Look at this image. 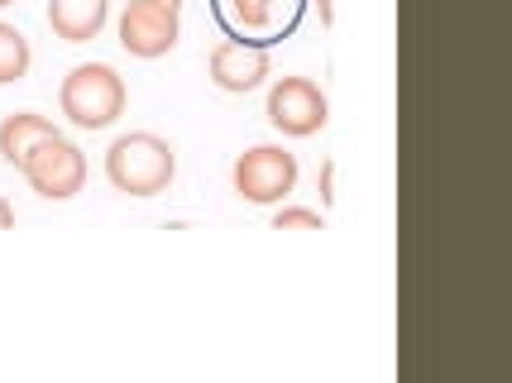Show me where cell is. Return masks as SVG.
<instances>
[{
    "mask_svg": "<svg viewBox=\"0 0 512 383\" xmlns=\"http://www.w3.org/2000/svg\"><path fill=\"white\" fill-rule=\"evenodd\" d=\"M173 178H178V154L168 139L149 135V130L120 135L106 149V182L125 197H158L173 187Z\"/></svg>",
    "mask_w": 512,
    "mask_h": 383,
    "instance_id": "obj_1",
    "label": "cell"
},
{
    "mask_svg": "<svg viewBox=\"0 0 512 383\" xmlns=\"http://www.w3.org/2000/svg\"><path fill=\"white\" fill-rule=\"evenodd\" d=\"M206 5H211V20L230 44L273 48L302 29L312 0H206Z\"/></svg>",
    "mask_w": 512,
    "mask_h": 383,
    "instance_id": "obj_2",
    "label": "cell"
},
{
    "mask_svg": "<svg viewBox=\"0 0 512 383\" xmlns=\"http://www.w3.org/2000/svg\"><path fill=\"white\" fill-rule=\"evenodd\" d=\"M125 77L111 63H77L58 87V106H63L67 125L77 130H111L115 120L125 115Z\"/></svg>",
    "mask_w": 512,
    "mask_h": 383,
    "instance_id": "obj_3",
    "label": "cell"
},
{
    "mask_svg": "<svg viewBox=\"0 0 512 383\" xmlns=\"http://www.w3.org/2000/svg\"><path fill=\"white\" fill-rule=\"evenodd\" d=\"M297 154L283 149V144H254L245 154L235 158V168H230V182H235V192L245 197L249 206H283L292 197V187H297Z\"/></svg>",
    "mask_w": 512,
    "mask_h": 383,
    "instance_id": "obj_4",
    "label": "cell"
},
{
    "mask_svg": "<svg viewBox=\"0 0 512 383\" xmlns=\"http://www.w3.org/2000/svg\"><path fill=\"white\" fill-rule=\"evenodd\" d=\"M268 125L278 130V135L288 139H312L326 130V120H331V101H326V91L316 87L312 77H278L273 87H268Z\"/></svg>",
    "mask_w": 512,
    "mask_h": 383,
    "instance_id": "obj_5",
    "label": "cell"
},
{
    "mask_svg": "<svg viewBox=\"0 0 512 383\" xmlns=\"http://www.w3.org/2000/svg\"><path fill=\"white\" fill-rule=\"evenodd\" d=\"M115 34H120V48H125L130 58L154 63V58H163V53L178 48L182 10L178 5H158V0H125Z\"/></svg>",
    "mask_w": 512,
    "mask_h": 383,
    "instance_id": "obj_6",
    "label": "cell"
},
{
    "mask_svg": "<svg viewBox=\"0 0 512 383\" xmlns=\"http://www.w3.org/2000/svg\"><path fill=\"white\" fill-rule=\"evenodd\" d=\"M20 173L39 197H48V202H72V197L87 187V154L67 135H58V139H44L34 154L24 158Z\"/></svg>",
    "mask_w": 512,
    "mask_h": 383,
    "instance_id": "obj_7",
    "label": "cell"
},
{
    "mask_svg": "<svg viewBox=\"0 0 512 383\" xmlns=\"http://www.w3.org/2000/svg\"><path fill=\"white\" fill-rule=\"evenodd\" d=\"M206 72H211V82L230 96H249V91H259L273 77V58H268V48H245V44H221L211 48V58H206Z\"/></svg>",
    "mask_w": 512,
    "mask_h": 383,
    "instance_id": "obj_8",
    "label": "cell"
},
{
    "mask_svg": "<svg viewBox=\"0 0 512 383\" xmlns=\"http://www.w3.org/2000/svg\"><path fill=\"white\" fill-rule=\"evenodd\" d=\"M111 20V0H48V29L63 44H91Z\"/></svg>",
    "mask_w": 512,
    "mask_h": 383,
    "instance_id": "obj_9",
    "label": "cell"
},
{
    "mask_svg": "<svg viewBox=\"0 0 512 383\" xmlns=\"http://www.w3.org/2000/svg\"><path fill=\"white\" fill-rule=\"evenodd\" d=\"M63 130L48 120V115H34V111H15L0 120V158L10 163V168H20L24 158L34 154L44 139H58Z\"/></svg>",
    "mask_w": 512,
    "mask_h": 383,
    "instance_id": "obj_10",
    "label": "cell"
},
{
    "mask_svg": "<svg viewBox=\"0 0 512 383\" xmlns=\"http://www.w3.org/2000/svg\"><path fill=\"white\" fill-rule=\"evenodd\" d=\"M29 63H34V48H29V39H24L15 24L0 20V87L20 82L24 72H29Z\"/></svg>",
    "mask_w": 512,
    "mask_h": 383,
    "instance_id": "obj_11",
    "label": "cell"
},
{
    "mask_svg": "<svg viewBox=\"0 0 512 383\" xmlns=\"http://www.w3.org/2000/svg\"><path fill=\"white\" fill-rule=\"evenodd\" d=\"M273 230H321V211H312V206H278L273 211Z\"/></svg>",
    "mask_w": 512,
    "mask_h": 383,
    "instance_id": "obj_12",
    "label": "cell"
},
{
    "mask_svg": "<svg viewBox=\"0 0 512 383\" xmlns=\"http://www.w3.org/2000/svg\"><path fill=\"white\" fill-rule=\"evenodd\" d=\"M316 187H321V202L331 206L335 202V163H331V158L321 163V178H316Z\"/></svg>",
    "mask_w": 512,
    "mask_h": 383,
    "instance_id": "obj_13",
    "label": "cell"
},
{
    "mask_svg": "<svg viewBox=\"0 0 512 383\" xmlns=\"http://www.w3.org/2000/svg\"><path fill=\"white\" fill-rule=\"evenodd\" d=\"M10 226H15V206L0 197V230H10Z\"/></svg>",
    "mask_w": 512,
    "mask_h": 383,
    "instance_id": "obj_14",
    "label": "cell"
},
{
    "mask_svg": "<svg viewBox=\"0 0 512 383\" xmlns=\"http://www.w3.org/2000/svg\"><path fill=\"white\" fill-rule=\"evenodd\" d=\"M316 5H321V24H331L335 20V5H331V0H316Z\"/></svg>",
    "mask_w": 512,
    "mask_h": 383,
    "instance_id": "obj_15",
    "label": "cell"
},
{
    "mask_svg": "<svg viewBox=\"0 0 512 383\" xmlns=\"http://www.w3.org/2000/svg\"><path fill=\"white\" fill-rule=\"evenodd\" d=\"M158 5H178V10H182V0H158Z\"/></svg>",
    "mask_w": 512,
    "mask_h": 383,
    "instance_id": "obj_16",
    "label": "cell"
},
{
    "mask_svg": "<svg viewBox=\"0 0 512 383\" xmlns=\"http://www.w3.org/2000/svg\"><path fill=\"white\" fill-rule=\"evenodd\" d=\"M5 5H15V0H0V10H5Z\"/></svg>",
    "mask_w": 512,
    "mask_h": 383,
    "instance_id": "obj_17",
    "label": "cell"
}]
</instances>
